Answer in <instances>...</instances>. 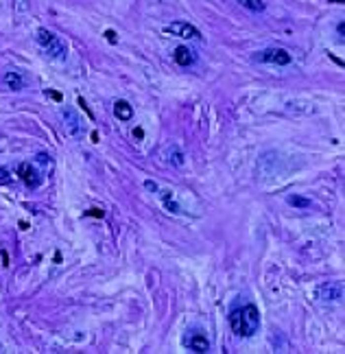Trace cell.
<instances>
[{
    "label": "cell",
    "mask_w": 345,
    "mask_h": 354,
    "mask_svg": "<svg viewBox=\"0 0 345 354\" xmlns=\"http://www.w3.org/2000/svg\"><path fill=\"white\" fill-rule=\"evenodd\" d=\"M230 328L236 337H253L260 330V311L256 304L234 306L230 311Z\"/></svg>",
    "instance_id": "1"
},
{
    "label": "cell",
    "mask_w": 345,
    "mask_h": 354,
    "mask_svg": "<svg viewBox=\"0 0 345 354\" xmlns=\"http://www.w3.org/2000/svg\"><path fill=\"white\" fill-rule=\"evenodd\" d=\"M35 42H37L39 46L44 48V53L53 59H59V62H62V59H66V55H68L66 44L53 31H48V29H37V31H35Z\"/></svg>",
    "instance_id": "2"
},
{
    "label": "cell",
    "mask_w": 345,
    "mask_h": 354,
    "mask_svg": "<svg viewBox=\"0 0 345 354\" xmlns=\"http://www.w3.org/2000/svg\"><path fill=\"white\" fill-rule=\"evenodd\" d=\"M16 175L27 184V188H37V186H42V179H44L42 171L35 166V162H22V164H18Z\"/></svg>",
    "instance_id": "3"
},
{
    "label": "cell",
    "mask_w": 345,
    "mask_h": 354,
    "mask_svg": "<svg viewBox=\"0 0 345 354\" xmlns=\"http://www.w3.org/2000/svg\"><path fill=\"white\" fill-rule=\"evenodd\" d=\"M312 295L321 302H341L343 297V284L341 282H323L312 291Z\"/></svg>",
    "instance_id": "4"
},
{
    "label": "cell",
    "mask_w": 345,
    "mask_h": 354,
    "mask_svg": "<svg viewBox=\"0 0 345 354\" xmlns=\"http://www.w3.org/2000/svg\"><path fill=\"white\" fill-rule=\"evenodd\" d=\"M253 59H256V62H262V64H273V66H288L291 64V55H288L284 48L260 50V53L253 55Z\"/></svg>",
    "instance_id": "5"
},
{
    "label": "cell",
    "mask_w": 345,
    "mask_h": 354,
    "mask_svg": "<svg viewBox=\"0 0 345 354\" xmlns=\"http://www.w3.org/2000/svg\"><path fill=\"white\" fill-rule=\"evenodd\" d=\"M184 346L192 352L204 354V352H210V339H207L201 330H190L188 335L184 337Z\"/></svg>",
    "instance_id": "6"
},
{
    "label": "cell",
    "mask_w": 345,
    "mask_h": 354,
    "mask_svg": "<svg viewBox=\"0 0 345 354\" xmlns=\"http://www.w3.org/2000/svg\"><path fill=\"white\" fill-rule=\"evenodd\" d=\"M166 33L177 35V37H184V39H201V31H199V29L192 27V24H188V22H181V20L171 22L169 27H166Z\"/></svg>",
    "instance_id": "7"
},
{
    "label": "cell",
    "mask_w": 345,
    "mask_h": 354,
    "mask_svg": "<svg viewBox=\"0 0 345 354\" xmlns=\"http://www.w3.org/2000/svg\"><path fill=\"white\" fill-rule=\"evenodd\" d=\"M62 118H64V127L66 131H68L72 138H81L83 136V123H81V118H79V114L74 112V109H64L62 112Z\"/></svg>",
    "instance_id": "8"
},
{
    "label": "cell",
    "mask_w": 345,
    "mask_h": 354,
    "mask_svg": "<svg viewBox=\"0 0 345 354\" xmlns=\"http://www.w3.org/2000/svg\"><path fill=\"white\" fill-rule=\"evenodd\" d=\"M164 160H166V164H171V166H181L186 162V155L179 144L171 142V144H166V149H164Z\"/></svg>",
    "instance_id": "9"
},
{
    "label": "cell",
    "mask_w": 345,
    "mask_h": 354,
    "mask_svg": "<svg viewBox=\"0 0 345 354\" xmlns=\"http://www.w3.org/2000/svg\"><path fill=\"white\" fill-rule=\"evenodd\" d=\"M172 59H175V64L177 66H192L197 62V55L192 53V50L188 46H177L175 48V53H172Z\"/></svg>",
    "instance_id": "10"
},
{
    "label": "cell",
    "mask_w": 345,
    "mask_h": 354,
    "mask_svg": "<svg viewBox=\"0 0 345 354\" xmlns=\"http://www.w3.org/2000/svg\"><path fill=\"white\" fill-rule=\"evenodd\" d=\"M2 83L7 85L9 90H16V92H18V90H22L24 85H27V79H24L18 70H9V72L2 74Z\"/></svg>",
    "instance_id": "11"
},
{
    "label": "cell",
    "mask_w": 345,
    "mask_h": 354,
    "mask_svg": "<svg viewBox=\"0 0 345 354\" xmlns=\"http://www.w3.org/2000/svg\"><path fill=\"white\" fill-rule=\"evenodd\" d=\"M157 195H160L162 206L166 208V212H171V214H179L181 212V206L175 201V197H172L171 190H157Z\"/></svg>",
    "instance_id": "12"
},
{
    "label": "cell",
    "mask_w": 345,
    "mask_h": 354,
    "mask_svg": "<svg viewBox=\"0 0 345 354\" xmlns=\"http://www.w3.org/2000/svg\"><path fill=\"white\" fill-rule=\"evenodd\" d=\"M114 116L118 120H131L134 118V107L127 101H116L114 103Z\"/></svg>",
    "instance_id": "13"
},
{
    "label": "cell",
    "mask_w": 345,
    "mask_h": 354,
    "mask_svg": "<svg viewBox=\"0 0 345 354\" xmlns=\"http://www.w3.org/2000/svg\"><path fill=\"white\" fill-rule=\"evenodd\" d=\"M286 201H288V206H293V208H302V210H308L312 206V201L308 199V197H299V195H288Z\"/></svg>",
    "instance_id": "14"
},
{
    "label": "cell",
    "mask_w": 345,
    "mask_h": 354,
    "mask_svg": "<svg viewBox=\"0 0 345 354\" xmlns=\"http://www.w3.org/2000/svg\"><path fill=\"white\" fill-rule=\"evenodd\" d=\"M238 2H241L245 9H249V11H253V13L265 11V2H262V0H238Z\"/></svg>",
    "instance_id": "15"
},
{
    "label": "cell",
    "mask_w": 345,
    "mask_h": 354,
    "mask_svg": "<svg viewBox=\"0 0 345 354\" xmlns=\"http://www.w3.org/2000/svg\"><path fill=\"white\" fill-rule=\"evenodd\" d=\"M11 177H9V171L7 169H0V184H9Z\"/></svg>",
    "instance_id": "16"
},
{
    "label": "cell",
    "mask_w": 345,
    "mask_h": 354,
    "mask_svg": "<svg viewBox=\"0 0 345 354\" xmlns=\"http://www.w3.org/2000/svg\"><path fill=\"white\" fill-rule=\"evenodd\" d=\"M46 97H48V99H55V101H59V103H62V99H64L62 94H59V92H55V90H46Z\"/></svg>",
    "instance_id": "17"
},
{
    "label": "cell",
    "mask_w": 345,
    "mask_h": 354,
    "mask_svg": "<svg viewBox=\"0 0 345 354\" xmlns=\"http://www.w3.org/2000/svg\"><path fill=\"white\" fill-rule=\"evenodd\" d=\"M105 35H107V39H109L111 44L116 42V31H111V29H107V31H105Z\"/></svg>",
    "instance_id": "18"
},
{
    "label": "cell",
    "mask_w": 345,
    "mask_h": 354,
    "mask_svg": "<svg viewBox=\"0 0 345 354\" xmlns=\"http://www.w3.org/2000/svg\"><path fill=\"white\" fill-rule=\"evenodd\" d=\"M134 136H136V138H142V136H144V131H142L140 127H136V129H134Z\"/></svg>",
    "instance_id": "19"
},
{
    "label": "cell",
    "mask_w": 345,
    "mask_h": 354,
    "mask_svg": "<svg viewBox=\"0 0 345 354\" xmlns=\"http://www.w3.org/2000/svg\"><path fill=\"white\" fill-rule=\"evenodd\" d=\"M144 186H146V188H149V190H155V193H157V186L153 184V181H146Z\"/></svg>",
    "instance_id": "20"
},
{
    "label": "cell",
    "mask_w": 345,
    "mask_h": 354,
    "mask_svg": "<svg viewBox=\"0 0 345 354\" xmlns=\"http://www.w3.org/2000/svg\"><path fill=\"white\" fill-rule=\"evenodd\" d=\"M337 31H339V37L343 39V22H339V27H337Z\"/></svg>",
    "instance_id": "21"
}]
</instances>
